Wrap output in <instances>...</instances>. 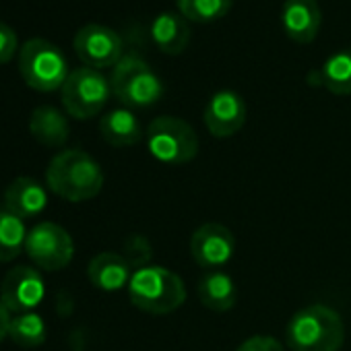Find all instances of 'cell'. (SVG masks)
I'll return each mask as SVG.
<instances>
[{
	"label": "cell",
	"mask_w": 351,
	"mask_h": 351,
	"mask_svg": "<svg viewBox=\"0 0 351 351\" xmlns=\"http://www.w3.org/2000/svg\"><path fill=\"white\" fill-rule=\"evenodd\" d=\"M46 184L56 197L69 203H85L101 193L104 171L89 153L66 149L50 161Z\"/></svg>",
	"instance_id": "obj_1"
},
{
	"label": "cell",
	"mask_w": 351,
	"mask_h": 351,
	"mask_svg": "<svg viewBox=\"0 0 351 351\" xmlns=\"http://www.w3.org/2000/svg\"><path fill=\"white\" fill-rule=\"evenodd\" d=\"M285 341L293 351H339L345 341V326L332 308L312 304L291 316Z\"/></svg>",
	"instance_id": "obj_2"
},
{
	"label": "cell",
	"mask_w": 351,
	"mask_h": 351,
	"mask_svg": "<svg viewBox=\"0 0 351 351\" xmlns=\"http://www.w3.org/2000/svg\"><path fill=\"white\" fill-rule=\"evenodd\" d=\"M128 298L141 312L161 316L178 310L184 304L186 287L176 273L151 265L132 273L128 283Z\"/></svg>",
	"instance_id": "obj_3"
},
{
	"label": "cell",
	"mask_w": 351,
	"mask_h": 351,
	"mask_svg": "<svg viewBox=\"0 0 351 351\" xmlns=\"http://www.w3.org/2000/svg\"><path fill=\"white\" fill-rule=\"evenodd\" d=\"M110 87L116 99L128 108H149L163 95V83L157 73L136 54H126L112 69Z\"/></svg>",
	"instance_id": "obj_4"
},
{
	"label": "cell",
	"mask_w": 351,
	"mask_h": 351,
	"mask_svg": "<svg viewBox=\"0 0 351 351\" xmlns=\"http://www.w3.org/2000/svg\"><path fill=\"white\" fill-rule=\"evenodd\" d=\"M19 73L32 89L50 93L62 89L69 64L58 46L44 38H32L19 50Z\"/></svg>",
	"instance_id": "obj_5"
},
{
	"label": "cell",
	"mask_w": 351,
	"mask_h": 351,
	"mask_svg": "<svg viewBox=\"0 0 351 351\" xmlns=\"http://www.w3.org/2000/svg\"><path fill=\"white\" fill-rule=\"evenodd\" d=\"M147 147L161 163L180 165L197 157L199 136L186 120L176 116H159L147 128Z\"/></svg>",
	"instance_id": "obj_6"
},
{
	"label": "cell",
	"mask_w": 351,
	"mask_h": 351,
	"mask_svg": "<svg viewBox=\"0 0 351 351\" xmlns=\"http://www.w3.org/2000/svg\"><path fill=\"white\" fill-rule=\"evenodd\" d=\"M110 93V81L99 71L81 66L69 73L60 89V99L69 116L77 120H89L106 108Z\"/></svg>",
	"instance_id": "obj_7"
},
{
	"label": "cell",
	"mask_w": 351,
	"mask_h": 351,
	"mask_svg": "<svg viewBox=\"0 0 351 351\" xmlns=\"http://www.w3.org/2000/svg\"><path fill=\"white\" fill-rule=\"evenodd\" d=\"M25 252L38 269L62 271L75 256V242L62 226L44 221L29 230Z\"/></svg>",
	"instance_id": "obj_8"
},
{
	"label": "cell",
	"mask_w": 351,
	"mask_h": 351,
	"mask_svg": "<svg viewBox=\"0 0 351 351\" xmlns=\"http://www.w3.org/2000/svg\"><path fill=\"white\" fill-rule=\"evenodd\" d=\"M75 52L79 60L95 71L114 69L122 58V38L108 25L89 23L83 25L75 36Z\"/></svg>",
	"instance_id": "obj_9"
},
{
	"label": "cell",
	"mask_w": 351,
	"mask_h": 351,
	"mask_svg": "<svg viewBox=\"0 0 351 351\" xmlns=\"http://www.w3.org/2000/svg\"><path fill=\"white\" fill-rule=\"evenodd\" d=\"M46 295V285L36 267L19 265L11 269L3 285H0V300L13 314L34 312Z\"/></svg>",
	"instance_id": "obj_10"
},
{
	"label": "cell",
	"mask_w": 351,
	"mask_h": 351,
	"mask_svg": "<svg viewBox=\"0 0 351 351\" xmlns=\"http://www.w3.org/2000/svg\"><path fill=\"white\" fill-rule=\"evenodd\" d=\"M236 252V238L230 228L221 223H205L195 230L191 238V254L203 269L219 271Z\"/></svg>",
	"instance_id": "obj_11"
},
{
	"label": "cell",
	"mask_w": 351,
	"mask_h": 351,
	"mask_svg": "<svg viewBox=\"0 0 351 351\" xmlns=\"http://www.w3.org/2000/svg\"><path fill=\"white\" fill-rule=\"evenodd\" d=\"M205 126L217 138L234 136L246 122V104L240 93L223 89L217 91L205 108Z\"/></svg>",
	"instance_id": "obj_12"
},
{
	"label": "cell",
	"mask_w": 351,
	"mask_h": 351,
	"mask_svg": "<svg viewBox=\"0 0 351 351\" xmlns=\"http://www.w3.org/2000/svg\"><path fill=\"white\" fill-rule=\"evenodd\" d=\"M281 25L291 42L295 44L314 42L322 25V13L318 0H285L281 9Z\"/></svg>",
	"instance_id": "obj_13"
},
{
	"label": "cell",
	"mask_w": 351,
	"mask_h": 351,
	"mask_svg": "<svg viewBox=\"0 0 351 351\" xmlns=\"http://www.w3.org/2000/svg\"><path fill=\"white\" fill-rule=\"evenodd\" d=\"M46 207H48L46 189L38 180L27 178V176L15 178L3 195V211L23 221L29 217H38Z\"/></svg>",
	"instance_id": "obj_14"
},
{
	"label": "cell",
	"mask_w": 351,
	"mask_h": 351,
	"mask_svg": "<svg viewBox=\"0 0 351 351\" xmlns=\"http://www.w3.org/2000/svg\"><path fill=\"white\" fill-rule=\"evenodd\" d=\"M149 34H151V40L157 46V50L167 56L182 54L189 48L191 36H193L189 21L180 13H173V11L159 13L153 19Z\"/></svg>",
	"instance_id": "obj_15"
},
{
	"label": "cell",
	"mask_w": 351,
	"mask_h": 351,
	"mask_svg": "<svg viewBox=\"0 0 351 351\" xmlns=\"http://www.w3.org/2000/svg\"><path fill=\"white\" fill-rule=\"evenodd\" d=\"M89 281L101 291H118L130 283L132 267L122 254L116 252H99L91 258L87 267Z\"/></svg>",
	"instance_id": "obj_16"
},
{
	"label": "cell",
	"mask_w": 351,
	"mask_h": 351,
	"mask_svg": "<svg viewBox=\"0 0 351 351\" xmlns=\"http://www.w3.org/2000/svg\"><path fill=\"white\" fill-rule=\"evenodd\" d=\"M99 134L112 147H130L141 143L143 128L138 118L128 108H118L99 120Z\"/></svg>",
	"instance_id": "obj_17"
},
{
	"label": "cell",
	"mask_w": 351,
	"mask_h": 351,
	"mask_svg": "<svg viewBox=\"0 0 351 351\" xmlns=\"http://www.w3.org/2000/svg\"><path fill=\"white\" fill-rule=\"evenodd\" d=\"M29 132L46 147H60L69 141V120L54 106H40L29 118Z\"/></svg>",
	"instance_id": "obj_18"
},
{
	"label": "cell",
	"mask_w": 351,
	"mask_h": 351,
	"mask_svg": "<svg viewBox=\"0 0 351 351\" xmlns=\"http://www.w3.org/2000/svg\"><path fill=\"white\" fill-rule=\"evenodd\" d=\"M310 83L324 87L332 95L351 93V50H341L324 60V64L310 73Z\"/></svg>",
	"instance_id": "obj_19"
},
{
	"label": "cell",
	"mask_w": 351,
	"mask_h": 351,
	"mask_svg": "<svg viewBox=\"0 0 351 351\" xmlns=\"http://www.w3.org/2000/svg\"><path fill=\"white\" fill-rule=\"evenodd\" d=\"M199 298L205 308L213 312H228L238 300L236 281L223 271H211L199 281Z\"/></svg>",
	"instance_id": "obj_20"
},
{
	"label": "cell",
	"mask_w": 351,
	"mask_h": 351,
	"mask_svg": "<svg viewBox=\"0 0 351 351\" xmlns=\"http://www.w3.org/2000/svg\"><path fill=\"white\" fill-rule=\"evenodd\" d=\"M27 234L23 219L0 211V263H11L25 250Z\"/></svg>",
	"instance_id": "obj_21"
},
{
	"label": "cell",
	"mask_w": 351,
	"mask_h": 351,
	"mask_svg": "<svg viewBox=\"0 0 351 351\" xmlns=\"http://www.w3.org/2000/svg\"><path fill=\"white\" fill-rule=\"evenodd\" d=\"M234 0H176L178 13L193 23H215L232 11Z\"/></svg>",
	"instance_id": "obj_22"
},
{
	"label": "cell",
	"mask_w": 351,
	"mask_h": 351,
	"mask_svg": "<svg viewBox=\"0 0 351 351\" xmlns=\"http://www.w3.org/2000/svg\"><path fill=\"white\" fill-rule=\"evenodd\" d=\"M9 337L23 349L40 347L46 341V322L38 312H23L15 314L11 320Z\"/></svg>",
	"instance_id": "obj_23"
},
{
	"label": "cell",
	"mask_w": 351,
	"mask_h": 351,
	"mask_svg": "<svg viewBox=\"0 0 351 351\" xmlns=\"http://www.w3.org/2000/svg\"><path fill=\"white\" fill-rule=\"evenodd\" d=\"M122 256L136 271L149 267V261H151V244H149V240L145 236H141V234H132L124 244V254Z\"/></svg>",
	"instance_id": "obj_24"
},
{
	"label": "cell",
	"mask_w": 351,
	"mask_h": 351,
	"mask_svg": "<svg viewBox=\"0 0 351 351\" xmlns=\"http://www.w3.org/2000/svg\"><path fill=\"white\" fill-rule=\"evenodd\" d=\"M17 48H19V40L15 29L0 21V64L11 62L13 56L17 54Z\"/></svg>",
	"instance_id": "obj_25"
},
{
	"label": "cell",
	"mask_w": 351,
	"mask_h": 351,
	"mask_svg": "<svg viewBox=\"0 0 351 351\" xmlns=\"http://www.w3.org/2000/svg\"><path fill=\"white\" fill-rule=\"evenodd\" d=\"M236 351H285V349L277 339L267 337V335H256V337L246 339Z\"/></svg>",
	"instance_id": "obj_26"
},
{
	"label": "cell",
	"mask_w": 351,
	"mask_h": 351,
	"mask_svg": "<svg viewBox=\"0 0 351 351\" xmlns=\"http://www.w3.org/2000/svg\"><path fill=\"white\" fill-rule=\"evenodd\" d=\"M11 312H9V308L3 304V300H0V343H3L7 337H9V332H11Z\"/></svg>",
	"instance_id": "obj_27"
}]
</instances>
